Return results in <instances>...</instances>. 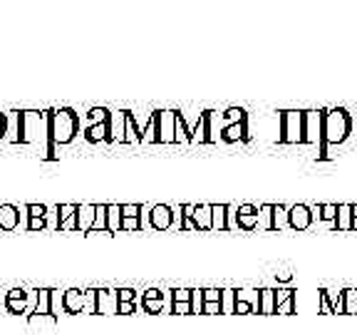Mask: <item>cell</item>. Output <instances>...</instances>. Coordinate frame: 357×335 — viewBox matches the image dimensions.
<instances>
[{
    "label": "cell",
    "instance_id": "7c38bea8",
    "mask_svg": "<svg viewBox=\"0 0 357 335\" xmlns=\"http://www.w3.org/2000/svg\"><path fill=\"white\" fill-rule=\"evenodd\" d=\"M95 216H97V204H80L77 216H75V231L89 234L92 226H95Z\"/></svg>",
    "mask_w": 357,
    "mask_h": 335
},
{
    "label": "cell",
    "instance_id": "1f68e13d",
    "mask_svg": "<svg viewBox=\"0 0 357 335\" xmlns=\"http://www.w3.org/2000/svg\"><path fill=\"white\" fill-rule=\"evenodd\" d=\"M134 141H142V130L134 122V114L127 110V144H134Z\"/></svg>",
    "mask_w": 357,
    "mask_h": 335
},
{
    "label": "cell",
    "instance_id": "484cf974",
    "mask_svg": "<svg viewBox=\"0 0 357 335\" xmlns=\"http://www.w3.org/2000/svg\"><path fill=\"white\" fill-rule=\"evenodd\" d=\"M273 212H275V204H263V206H258V229L275 231Z\"/></svg>",
    "mask_w": 357,
    "mask_h": 335
},
{
    "label": "cell",
    "instance_id": "5b68a950",
    "mask_svg": "<svg viewBox=\"0 0 357 335\" xmlns=\"http://www.w3.org/2000/svg\"><path fill=\"white\" fill-rule=\"evenodd\" d=\"M322 127H325V110L305 112L303 144H322Z\"/></svg>",
    "mask_w": 357,
    "mask_h": 335
},
{
    "label": "cell",
    "instance_id": "cb8c5ba5",
    "mask_svg": "<svg viewBox=\"0 0 357 335\" xmlns=\"http://www.w3.org/2000/svg\"><path fill=\"white\" fill-rule=\"evenodd\" d=\"M335 231H352V204H338V218L333 221Z\"/></svg>",
    "mask_w": 357,
    "mask_h": 335
},
{
    "label": "cell",
    "instance_id": "d6a6232c",
    "mask_svg": "<svg viewBox=\"0 0 357 335\" xmlns=\"http://www.w3.org/2000/svg\"><path fill=\"white\" fill-rule=\"evenodd\" d=\"M107 212H109V204H100L97 206V216H95V226L89 234H100V231H107Z\"/></svg>",
    "mask_w": 357,
    "mask_h": 335
},
{
    "label": "cell",
    "instance_id": "db71d44e",
    "mask_svg": "<svg viewBox=\"0 0 357 335\" xmlns=\"http://www.w3.org/2000/svg\"><path fill=\"white\" fill-rule=\"evenodd\" d=\"M134 311H137L134 303H119V313H122V316H129V313H134Z\"/></svg>",
    "mask_w": 357,
    "mask_h": 335
},
{
    "label": "cell",
    "instance_id": "9f6ffc18",
    "mask_svg": "<svg viewBox=\"0 0 357 335\" xmlns=\"http://www.w3.org/2000/svg\"><path fill=\"white\" fill-rule=\"evenodd\" d=\"M352 231H357V218H352Z\"/></svg>",
    "mask_w": 357,
    "mask_h": 335
},
{
    "label": "cell",
    "instance_id": "6da1fadb",
    "mask_svg": "<svg viewBox=\"0 0 357 335\" xmlns=\"http://www.w3.org/2000/svg\"><path fill=\"white\" fill-rule=\"evenodd\" d=\"M18 144H30V147L45 149V159H55V144L50 139V110H25L20 112V141Z\"/></svg>",
    "mask_w": 357,
    "mask_h": 335
},
{
    "label": "cell",
    "instance_id": "8d00e7d4",
    "mask_svg": "<svg viewBox=\"0 0 357 335\" xmlns=\"http://www.w3.org/2000/svg\"><path fill=\"white\" fill-rule=\"evenodd\" d=\"M50 212V206L45 204H28L25 206V214H28V218H45Z\"/></svg>",
    "mask_w": 357,
    "mask_h": 335
},
{
    "label": "cell",
    "instance_id": "ac0fdd59",
    "mask_svg": "<svg viewBox=\"0 0 357 335\" xmlns=\"http://www.w3.org/2000/svg\"><path fill=\"white\" fill-rule=\"evenodd\" d=\"M20 226V209L12 204H0V231H15Z\"/></svg>",
    "mask_w": 357,
    "mask_h": 335
},
{
    "label": "cell",
    "instance_id": "3957f363",
    "mask_svg": "<svg viewBox=\"0 0 357 335\" xmlns=\"http://www.w3.org/2000/svg\"><path fill=\"white\" fill-rule=\"evenodd\" d=\"M80 135V114L72 107L50 110V139L55 147L70 144Z\"/></svg>",
    "mask_w": 357,
    "mask_h": 335
},
{
    "label": "cell",
    "instance_id": "d590c367",
    "mask_svg": "<svg viewBox=\"0 0 357 335\" xmlns=\"http://www.w3.org/2000/svg\"><path fill=\"white\" fill-rule=\"evenodd\" d=\"M221 119L233 124V122H244V119H248V114H246V110H241V107H228V110L221 114Z\"/></svg>",
    "mask_w": 357,
    "mask_h": 335
},
{
    "label": "cell",
    "instance_id": "603a6c76",
    "mask_svg": "<svg viewBox=\"0 0 357 335\" xmlns=\"http://www.w3.org/2000/svg\"><path fill=\"white\" fill-rule=\"evenodd\" d=\"M275 308H278V295H275V291L273 289L258 291V313L271 316V313H275Z\"/></svg>",
    "mask_w": 357,
    "mask_h": 335
},
{
    "label": "cell",
    "instance_id": "f35d334b",
    "mask_svg": "<svg viewBox=\"0 0 357 335\" xmlns=\"http://www.w3.org/2000/svg\"><path fill=\"white\" fill-rule=\"evenodd\" d=\"M28 323L30 325H37V323H57V316H53V313H45V316H40V313H30L28 316Z\"/></svg>",
    "mask_w": 357,
    "mask_h": 335
},
{
    "label": "cell",
    "instance_id": "8992f818",
    "mask_svg": "<svg viewBox=\"0 0 357 335\" xmlns=\"http://www.w3.org/2000/svg\"><path fill=\"white\" fill-rule=\"evenodd\" d=\"M176 221V214L169 204H154L149 209V223H152V229L156 231H167L174 226Z\"/></svg>",
    "mask_w": 357,
    "mask_h": 335
},
{
    "label": "cell",
    "instance_id": "d4e9b609",
    "mask_svg": "<svg viewBox=\"0 0 357 335\" xmlns=\"http://www.w3.org/2000/svg\"><path fill=\"white\" fill-rule=\"evenodd\" d=\"M142 144H159V112L152 114L149 124L142 132Z\"/></svg>",
    "mask_w": 357,
    "mask_h": 335
},
{
    "label": "cell",
    "instance_id": "7dc6e473",
    "mask_svg": "<svg viewBox=\"0 0 357 335\" xmlns=\"http://www.w3.org/2000/svg\"><path fill=\"white\" fill-rule=\"evenodd\" d=\"M137 229H142L139 218H122V231H137Z\"/></svg>",
    "mask_w": 357,
    "mask_h": 335
},
{
    "label": "cell",
    "instance_id": "f1b7e54d",
    "mask_svg": "<svg viewBox=\"0 0 357 335\" xmlns=\"http://www.w3.org/2000/svg\"><path fill=\"white\" fill-rule=\"evenodd\" d=\"M119 231H122V209H119V204H109L107 234H119Z\"/></svg>",
    "mask_w": 357,
    "mask_h": 335
},
{
    "label": "cell",
    "instance_id": "4fadbf2b",
    "mask_svg": "<svg viewBox=\"0 0 357 335\" xmlns=\"http://www.w3.org/2000/svg\"><path fill=\"white\" fill-rule=\"evenodd\" d=\"M219 139L221 141H248L250 139V132H248V119L244 122H233V124H226L223 130L219 132Z\"/></svg>",
    "mask_w": 357,
    "mask_h": 335
},
{
    "label": "cell",
    "instance_id": "f5cc1de1",
    "mask_svg": "<svg viewBox=\"0 0 357 335\" xmlns=\"http://www.w3.org/2000/svg\"><path fill=\"white\" fill-rule=\"evenodd\" d=\"M203 313H208V316H214V313H223V306H221V303H206V306H203Z\"/></svg>",
    "mask_w": 357,
    "mask_h": 335
},
{
    "label": "cell",
    "instance_id": "836d02e7",
    "mask_svg": "<svg viewBox=\"0 0 357 335\" xmlns=\"http://www.w3.org/2000/svg\"><path fill=\"white\" fill-rule=\"evenodd\" d=\"M112 117V112L107 110V107H92V110L84 114V119H87L89 124H100V122H107V119Z\"/></svg>",
    "mask_w": 357,
    "mask_h": 335
},
{
    "label": "cell",
    "instance_id": "277c9868",
    "mask_svg": "<svg viewBox=\"0 0 357 335\" xmlns=\"http://www.w3.org/2000/svg\"><path fill=\"white\" fill-rule=\"evenodd\" d=\"M303 127H305V112L286 110L280 112V144H303Z\"/></svg>",
    "mask_w": 357,
    "mask_h": 335
},
{
    "label": "cell",
    "instance_id": "f907efd6",
    "mask_svg": "<svg viewBox=\"0 0 357 335\" xmlns=\"http://www.w3.org/2000/svg\"><path fill=\"white\" fill-rule=\"evenodd\" d=\"M6 137H8V114L0 112V141L6 139Z\"/></svg>",
    "mask_w": 357,
    "mask_h": 335
},
{
    "label": "cell",
    "instance_id": "ffe728a7",
    "mask_svg": "<svg viewBox=\"0 0 357 335\" xmlns=\"http://www.w3.org/2000/svg\"><path fill=\"white\" fill-rule=\"evenodd\" d=\"M75 216H77V204H57V231H75Z\"/></svg>",
    "mask_w": 357,
    "mask_h": 335
},
{
    "label": "cell",
    "instance_id": "7402d4cb",
    "mask_svg": "<svg viewBox=\"0 0 357 335\" xmlns=\"http://www.w3.org/2000/svg\"><path fill=\"white\" fill-rule=\"evenodd\" d=\"M142 308L144 313H159L164 308V293L159 289H149L142 295Z\"/></svg>",
    "mask_w": 357,
    "mask_h": 335
},
{
    "label": "cell",
    "instance_id": "7bdbcfd3",
    "mask_svg": "<svg viewBox=\"0 0 357 335\" xmlns=\"http://www.w3.org/2000/svg\"><path fill=\"white\" fill-rule=\"evenodd\" d=\"M117 298H119V303H137V291L134 289H119L117 291Z\"/></svg>",
    "mask_w": 357,
    "mask_h": 335
},
{
    "label": "cell",
    "instance_id": "e575fe53",
    "mask_svg": "<svg viewBox=\"0 0 357 335\" xmlns=\"http://www.w3.org/2000/svg\"><path fill=\"white\" fill-rule=\"evenodd\" d=\"M174 141H181V144H189L191 141V130L186 127L184 114H176V137H174Z\"/></svg>",
    "mask_w": 357,
    "mask_h": 335
},
{
    "label": "cell",
    "instance_id": "4316f807",
    "mask_svg": "<svg viewBox=\"0 0 357 335\" xmlns=\"http://www.w3.org/2000/svg\"><path fill=\"white\" fill-rule=\"evenodd\" d=\"M35 295H37V303L33 313H40V316L53 313V289H37Z\"/></svg>",
    "mask_w": 357,
    "mask_h": 335
},
{
    "label": "cell",
    "instance_id": "4dcf8cb0",
    "mask_svg": "<svg viewBox=\"0 0 357 335\" xmlns=\"http://www.w3.org/2000/svg\"><path fill=\"white\" fill-rule=\"evenodd\" d=\"M313 214L322 221H335L338 218V204H318L313 206Z\"/></svg>",
    "mask_w": 357,
    "mask_h": 335
},
{
    "label": "cell",
    "instance_id": "83f0119b",
    "mask_svg": "<svg viewBox=\"0 0 357 335\" xmlns=\"http://www.w3.org/2000/svg\"><path fill=\"white\" fill-rule=\"evenodd\" d=\"M10 144H18L20 141V112H10L8 114V137H6Z\"/></svg>",
    "mask_w": 357,
    "mask_h": 335
},
{
    "label": "cell",
    "instance_id": "5bb4252c",
    "mask_svg": "<svg viewBox=\"0 0 357 335\" xmlns=\"http://www.w3.org/2000/svg\"><path fill=\"white\" fill-rule=\"evenodd\" d=\"M109 141L127 144V110L112 112V119H109Z\"/></svg>",
    "mask_w": 357,
    "mask_h": 335
},
{
    "label": "cell",
    "instance_id": "74e56055",
    "mask_svg": "<svg viewBox=\"0 0 357 335\" xmlns=\"http://www.w3.org/2000/svg\"><path fill=\"white\" fill-rule=\"evenodd\" d=\"M295 303H298V295H295V291H293L291 295H288L283 303H280L278 308H275V313H283V316H291V313H295Z\"/></svg>",
    "mask_w": 357,
    "mask_h": 335
},
{
    "label": "cell",
    "instance_id": "ba28073f",
    "mask_svg": "<svg viewBox=\"0 0 357 335\" xmlns=\"http://www.w3.org/2000/svg\"><path fill=\"white\" fill-rule=\"evenodd\" d=\"M313 218H315V214H313V206L308 204H293L291 209H288V226L295 231L310 229Z\"/></svg>",
    "mask_w": 357,
    "mask_h": 335
},
{
    "label": "cell",
    "instance_id": "60d3db41",
    "mask_svg": "<svg viewBox=\"0 0 357 335\" xmlns=\"http://www.w3.org/2000/svg\"><path fill=\"white\" fill-rule=\"evenodd\" d=\"M191 313H203V291L201 289L191 291Z\"/></svg>",
    "mask_w": 357,
    "mask_h": 335
},
{
    "label": "cell",
    "instance_id": "7a4b0ae2",
    "mask_svg": "<svg viewBox=\"0 0 357 335\" xmlns=\"http://www.w3.org/2000/svg\"><path fill=\"white\" fill-rule=\"evenodd\" d=\"M355 132V117L345 107H335V110H325V127H322V144H320V159H327V147H338L342 141H347Z\"/></svg>",
    "mask_w": 357,
    "mask_h": 335
},
{
    "label": "cell",
    "instance_id": "2e32d148",
    "mask_svg": "<svg viewBox=\"0 0 357 335\" xmlns=\"http://www.w3.org/2000/svg\"><path fill=\"white\" fill-rule=\"evenodd\" d=\"M6 311L15 313V316H20V313L28 311V291H23V289L8 291L6 293Z\"/></svg>",
    "mask_w": 357,
    "mask_h": 335
},
{
    "label": "cell",
    "instance_id": "8fae6325",
    "mask_svg": "<svg viewBox=\"0 0 357 335\" xmlns=\"http://www.w3.org/2000/svg\"><path fill=\"white\" fill-rule=\"evenodd\" d=\"M87 308V295L80 289H70L62 293V311L70 313V316H77Z\"/></svg>",
    "mask_w": 357,
    "mask_h": 335
},
{
    "label": "cell",
    "instance_id": "bcb514c9",
    "mask_svg": "<svg viewBox=\"0 0 357 335\" xmlns=\"http://www.w3.org/2000/svg\"><path fill=\"white\" fill-rule=\"evenodd\" d=\"M221 298H223V291H219V289L203 291V306H206V303H221Z\"/></svg>",
    "mask_w": 357,
    "mask_h": 335
},
{
    "label": "cell",
    "instance_id": "9c48e42d",
    "mask_svg": "<svg viewBox=\"0 0 357 335\" xmlns=\"http://www.w3.org/2000/svg\"><path fill=\"white\" fill-rule=\"evenodd\" d=\"M231 216H233V221H231L233 229L253 231L258 226V206H253V204L238 206V214H231Z\"/></svg>",
    "mask_w": 357,
    "mask_h": 335
},
{
    "label": "cell",
    "instance_id": "816d5d0a",
    "mask_svg": "<svg viewBox=\"0 0 357 335\" xmlns=\"http://www.w3.org/2000/svg\"><path fill=\"white\" fill-rule=\"evenodd\" d=\"M60 308H62V295H60V291H53V316H57Z\"/></svg>",
    "mask_w": 357,
    "mask_h": 335
},
{
    "label": "cell",
    "instance_id": "44dd1931",
    "mask_svg": "<svg viewBox=\"0 0 357 335\" xmlns=\"http://www.w3.org/2000/svg\"><path fill=\"white\" fill-rule=\"evenodd\" d=\"M112 119V117H109ZM109 119L100 124H87V130L82 132V137L89 144H97V141H109Z\"/></svg>",
    "mask_w": 357,
    "mask_h": 335
},
{
    "label": "cell",
    "instance_id": "f6af8a7d",
    "mask_svg": "<svg viewBox=\"0 0 357 335\" xmlns=\"http://www.w3.org/2000/svg\"><path fill=\"white\" fill-rule=\"evenodd\" d=\"M273 221H275V229H280L283 223H288V209H286V206H278V204H275Z\"/></svg>",
    "mask_w": 357,
    "mask_h": 335
},
{
    "label": "cell",
    "instance_id": "ee69618b",
    "mask_svg": "<svg viewBox=\"0 0 357 335\" xmlns=\"http://www.w3.org/2000/svg\"><path fill=\"white\" fill-rule=\"evenodd\" d=\"M172 303H191V291L189 289H174L172 291Z\"/></svg>",
    "mask_w": 357,
    "mask_h": 335
},
{
    "label": "cell",
    "instance_id": "681fc988",
    "mask_svg": "<svg viewBox=\"0 0 357 335\" xmlns=\"http://www.w3.org/2000/svg\"><path fill=\"white\" fill-rule=\"evenodd\" d=\"M172 313L186 316V313H191V303H172Z\"/></svg>",
    "mask_w": 357,
    "mask_h": 335
},
{
    "label": "cell",
    "instance_id": "ab89813d",
    "mask_svg": "<svg viewBox=\"0 0 357 335\" xmlns=\"http://www.w3.org/2000/svg\"><path fill=\"white\" fill-rule=\"evenodd\" d=\"M221 306H223V313H233V308H236V291H231V289L223 291Z\"/></svg>",
    "mask_w": 357,
    "mask_h": 335
},
{
    "label": "cell",
    "instance_id": "e0dca14e",
    "mask_svg": "<svg viewBox=\"0 0 357 335\" xmlns=\"http://www.w3.org/2000/svg\"><path fill=\"white\" fill-rule=\"evenodd\" d=\"M191 226H194L196 231H214V221H211V204H196V206H194Z\"/></svg>",
    "mask_w": 357,
    "mask_h": 335
},
{
    "label": "cell",
    "instance_id": "9a60e30c",
    "mask_svg": "<svg viewBox=\"0 0 357 335\" xmlns=\"http://www.w3.org/2000/svg\"><path fill=\"white\" fill-rule=\"evenodd\" d=\"M95 313H119V298H117V291H107V289H100L97 291V308Z\"/></svg>",
    "mask_w": 357,
    "mask_h": 335
},
{
    "label": "cell",
    "instance_id": "52a82bcc",
    "mask_svg": "<svg viewBox=\"0 0 357 335\" xmlns=\"http://www.w3.org/2000/svg\"><path fill=\"white\" fill-rule=\"evenodd\" d=\"M216 139V132H214V112L206 110L201 112V117H199L196 127L191 132V141H199V144H211Z\"/></svg>",
    "mask_w": 357,
    "mask_h": 335
},
{
    "label": "cell",
    "instance_id": "f546056e",
    "mask_svg": "<svg viewBox=\"0 0 357 335\" xmlns=\"http://www.w3.org/2000/svg\"><path fill=\"white\" fill-rule=\"evenodd\" d=\"M342 313H345V316H357V291L355 289L342 291Z\"/></svg>",
    "mask_w": 357,
    "mask_h": 335
},
{
    "label": "cell",
    "instance_id": "11a10c76",
    "mask_svg": "<svg viewBox=\"0 0 357 335\" xmlns=\"http://www.w3.org/2000/svg\"><path fill=\"white\" fill-rule=\"evenodd\" d=\"M352 218H357V204H352Z\"/></svg>",
    "mask_w": 357,
    "mask_h": 335
},
{
    "label": "cell",
    "instance_id": "d6986e66",
    "mask_svg": "<svg viewBox=\"0 0 357 335\" xmlns=\"http://www.w3.org/2000/svg\"><path fill=\"white\" fill-rule=\"evenodd\" d=\"M211 221H214V231L231 229V206L228 204H211Z\"/></svg>",
    "mask_w": 357,
    "mask_h": 335
},
{
    "label": "cell",
    "instance_id": "c3c4849f",
    "mask_svg": "<svg viewBox=\"0 0 357 335\" xmlns=\"http://www.w3.org/2000/svg\"><path fill=\"white\" fill-rule=\"evenodd\" d=\"M28 231H37V229H48V221L45 218H28Z\"/></svg>",
    "mask_w": 357,
    "mask_h": 335
},
{
    "label": "cell",
    "instance_id": "30bf717a",
    "mask_svg": "<svg viewBox=\"0 0 357 335\" xmlns=\"http://www.w3.org/2000/svg\"><path fill=\"white\" fill-rule=\"evenodd\" d=\"M176 114L174 110H159V144H172L176 137Z\"/></svg>",
    "mask_w": 357,
    "mask_h": 335
},
{
    "label": "cell",
    "instance_id": "b9f144b4",
    "mask_svg": "<svg viewBox=\"0 0 357 335\" xmlns=\"http://www.w3.org/2000/svg\"><path fill=\"white\" fill-rule=\"evenodd\" d=\"M119 209H122V218H139V214H142L139 204H119Z\"/></svg>",
    "mask_w": 357,
    "mask_h": 335
}]
</instances>
